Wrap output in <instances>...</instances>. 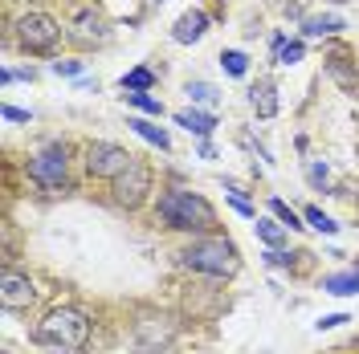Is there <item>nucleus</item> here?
Masks as SVG:
<instances>
[{
    "label": "nucleus",
    "instance_id": "1",
    "mask_svg": "<svg viewBox=\"0 0 359 354\" xmlns=\"http://www.w3.org/2000/svg\"><path fill=\"white\" fill-rule=\"evenodd\" d=\"M156 212H159V220L168 224V228H176V232H212L217 228L212 204L204 196H196V192H184V187L163 192Z\"/></svg>",
    "mask_w": 359,
    "mask_h": 354
},
{
    "label": "nucleus",
    "instance_id": "2",
    "mask_svg": "<svg viewBox=\"0 0 359 354\" xmlns=\"http://www.w3.org/2000/svg\"><path fill=\"white\" fill-rule=\"evenodd\" d=\"M37 342L53 346V351H82L90 342V318L74 306H62V310H49L37 326Z\"/></svg>",
    "mask_w": 359,
    "mask_h": 354
},
{
    "label": "nucleus",
    "instance_id": "3",
    "mask_svg": "<svg viewBox=\"0 0 359 354\" xmlns=\"http://www.w3.org/2000/svg\"><path fill=\"white\" fill-rule=\"evenodd\" d=\"M180 261L188 269H196V273H208V277H233L237 273V248L221 236H208V241H192L184 253H180Z\"/></svg>",
    "mask_w": 359,
    "mask_h": 354
},
{
    "label": "nucleus",
    "instance_id": "4",
    "mask_svg": "<svg viewBox=\"0 0 359 354\" xmlns=\"http://www.w3.org/2000/svg\"><path fill=\"white\" fill-rule=\"evenodd\" d=\"M62 37V24L53 21L49 13H25L17 21V41L29 49V53H49Z\"/></svg>",
    "mask_w": 359,
    "mask_h": 354
},
{
    "label": "nucleus",
    "instance_id": "5",
    "mask_svg": "<svg viewBox=\"0 0 359 354\" xmlns=\"http://www.w3.org/2000/svg\"><path fill=\"white\" fill-rule=\"evenodd\" d=\"M135 163V155L127 147H118V143H90L86 147V171L94 179H118L127 167Z\"/></svg>",
    "mask_w": 359,
    "mask_h": 354
},
{
    "label": "nucleus",
    "instance_id": "6",
    "mask_svg": "<svg viewBox=\"0 0 359 354\" xmlns=\"http://www.w3.org/2000/svg\"><path fill=\"white\" fill-rule=\"evenodd\" d=\"M111 192H114V204H123V208H139V204L147 199V192H151V171H147V163L135 159L131 167L111 183Z\"/></svg>",
    "mask_w": 359,
    "mask_h": 354
},
{
    "label": "nucleus",
    "instance_id": "7",
    "mask_svg": "<svg viewBox=\"0 0 359 354\" xmlns=\"http://www.w3.org/2000/svg\"><path fill=\"white\" fill-rule=\"evenodd\" d=\"M66 147L62 143H53V147H45V151H37V155L29 159V176L37 179L41 187H57V183H66Z\"/></svg>",
    "mask_w": 359,
    "mask_h": 354
},
{
    "label": "nucleus",
    "instance_id": "8",
    "mask_svg": "<svg viewBox=\"0 0 359 354\" xmlns=\"http://www.w3.org/2000/svg\"><path fill=\"white\" fill-rule=\"evenodd\" d=\"M33 297H37L33 281L25 273H17V269H4V277H0V302H4V310H29Z\"/></svg>",
    "mask_w": 359,
    "mask_h": 354
},
{
    "label": "nucleus",
    "instance_id": "9",
    "mask_svg": "<svg viewBox=\"0 0 359 354\" xmlns=\"http://www.w3.org/2000/svg\"><path fill=\"white\" fill-rule=\"evenodd\" d=\"M204 29H208V13H201V8H192V13H184L176 21V29H172V41L180 45H192L204 37Z\"/></svg>",
    "mask_w": 359,
    "mask_h": 354
},
{
    "label": "nucleus",
    "instance_id": "10",
    "mask_svg": "<svg viewBox=\"0 0 359 354\" xmlns=\"http://www.w3.org/2000/svg\"><path fill=\"white\" fill-rule=\"evenodd\" d=\"M249 102H253V111L262 114V118H273L278 114V86L269 78H262L257 86H249Z\"/></svg>",
    "mask_w": 359,
    "mask_h": 354
},
{
    "label": "nucleus",
    "instance_id": "11",
    "mask_svg": "<svg viewBox=\"0 0 359 354\" xmlns=\"http://www.w3.org/2000/svg\"><path fill=\"white\" fill-rule=\"evenodd\" d=\"M323 289L335 293V297H355L359 293V269H347V273H327L323 277Z\"/></svg>",
    "mask_w": 359,
    "mask_h": 354
},
{
    "label": "nucleus",
    "instance_id": "12",
    "mask_svg": "<svg viewBox=\"0 0 359 354\" xmlns=\"http://www.w3.org/2000/svg\"><path fill=\"white\" fill-rule=\"evenodd\" d=\"M69 29H74L69 37H74V41H82V45H90V41H107V33H102V24H98V17H94V13H78Z\"/></svg>",
    "mask_w": 359,
    "mask_h": 354
},
{
    "label": "nucleus",
    "instance_id": "13",
    "mask_svg": "<svg viewBox=\"0 0 359 354\" xmlns=\"http://www.w3.org/2000/svg\"><path fill=\"white\" fill-rule=\"evenodd\" d=\"M176 122L184 127V131L201 134V139H208L212 127H217V118H212V114H204V111H184V114H176Z\"/></svg>",
    "mask_w": 359,
    "mask_h": 354
},
{
    "label": "nucleus",
    "instance_id": "14",
    "mask_svg": "<svg viewBox=\"0 0 359 354\" xmlns=\"http://www.w3.org/2000/svg\"><path fill=\"white\" fill-rule=\"evenodd\" d=\"M127 127H131V131L139 134V139H147L151 147H159V151H168V147H172V139H168V131H163V127H151L147 118H131Z\"/></svg>",
    "mask_w": 359,
    "mask_h": 354
},
{
    "label": "nucleus",
    "instance_id": "15",
    "mask_svg": "<svg viewBox=\"0 0 359 354\" xmlns=\"http://www.w3.org/2000/svg\"><path fill=\"white\" fill-rule=\"evenodd\" d=\"M302 53H306V45L302 41H286V37L273 41V62H278V66H298Z\"/></svg>",
    "mask_w": 359,
    "mask_h": 354
},
{
    "label": "nucleus",
    "instance_id": "16",
    "mask_svg": "<svg viewBox=\"0 0 359 354\" xmlns=\"http://www.w3.org/2000/svg\"><path fill=\"white\" fill-rule=\"evenodd\" d=\"M151 86H156V73H151V69H131V73H123V90H127V94H147Z\"/></svg>",
    "mask_w": 359,
    "mask_h": 354
},
{
    "label": "nucleus",
    "instance_id": "17",
    "mask_svg": "<svg viewBox=\"0 0 359 354\" xmlns=\"http://www.w3.org/2000/svg\"><path fill=\"white\" fill-rule=\"evenodd\" d=\"M253 228H257L262 244H269V248H282V244H286V228H282L278 220H257Z\"/></svg>",
    "mask_w": 359,
    "mask_h": 354
},
{
    "label": "nucleus",
    "instance_id": "18",
    "mask_svg": "<svg viewBox=\"0 0 359 354\" xmlns=\"http://www.w3.org/2000/svg\"><path fill=\"white\" fill-rule=\"evenodd\" d=\"M221 66H224V73H233V78H245L249 57L241 53V49H224V53H221Z\"/></svg>",
    "mask_w": 359,
    "mask_h": 354
},
{
    "label": "nucleus",
    "instance_id": "19",
    "mask_svg": "<svg viewBox=\"0 0 359 354\" xmlns=\"http://www.w3.org/2000/svg\"><path fill=\"white\" fill-rule=\"evenodd\" d=\"M343 21L339 17H311L306 21V37H327V33H339Z\"/></svg>",
    "mask_w": 359,
    "mask_h": 354
},
{
    "label": "nucleus",
    "instance_id": "20",
    "mask_svg": "<svg viewBox=\"0 0 359 354\" xmlns=\"http://www.w3.org/2000/svg\"><path fill=\"white\" fill-rule=\"evenodd\" d=\"M302 216H306V224H311V228H318V232H327V236H331V232H339V224L331 220V216H327L323 208H306Z\"/></svg>",
    "mask_w": 359,
    "mask_h": 354
},
{
    "label": "nucleus",
    "instance_id": "21",
    "mask_svg": "<svg viewBox=\"0 0 359 354\" xmlns=\"http://www.w3.org/2000/svg\"><path fill=\"white\" fill-rule=\"evenodd\" d=\"M192 102H204V106H212L217 102V90L208 86V82H188V90H184Z\"/></svg>",
    "mask_w": 359,
    "mask_h": 354
},
{
    "label": "nucleus",
    "instance_id": "22",
    "mask_svg": "<svg viewBox=\"0 0 359 354\" xmlns=\"http://www.w3.org/2000/svg\"><path fill=\"white\" fill-rule=\"evenodd\" d=\"M127 102H131V106H139V111L143 114H163V102H159V98H151V94H127Z\"/></svg>",
    "mask_w": 359,
    "mask_h": 354
},
{
    "label": "nucleus",
    "instance_id": "23",
    "mask_svg": "<svg viewBox=\"0 0 359 354\" xmlns=\"http://www.w3.org/2000/svg\"><path fill=\"white\" fill-rule=\"evenodd\" d=\"M269 212H273L278 220L286 224V228H306V224H298V216H294V212L286 208V204H282V199H269Z\"/></svg>",
    "mask_w": 359,
    "mask_h": 354
},
{
    "label": "nucleus",
    "instance_id": "24",
    "mask_svg": "<svg viewBox=\"0 0 359 354\" xmlns=\"http://www.w3.org/2000/svg\"><path fill=\"white\" fill-rule=\"evenodd\" d=\"M53 73L57 78H78L82 73V62H53Z\"/></svg>",
    "mask_w": 359,
    "mask_h": 354
},
{
    "label": "nucleus",
    "instance_id": "25",
    "mask_svg": "<svg viewBox=\"0 0 359 354\" xmlns=\"http://www.w3.org/2000/svg\"><path fill=\"white\" fill-rule=\"evenodd\" d=\"M343 322H351V318H347V313H327V318H318V330H335Z\"/></svg>",
    "mask_w": 359,
    "mask_h": 354
},
{
    "label": "nucleus",
    "instance_id": "26",
    "mask_svg": "<svg viewBox=\"0 0 359 354\" xmlns=\"http://www.w3.org/2000/svg\"><path fill=\"white\" fill-rule=\"evenodd\" d=\"M327 179H331L327 176V163H311V183L314 187H327Z\"/></svg>",
    "mask_w": 359,
    "mask_h": 354
},
{
    "label": "nucleus",
    "instance_id": "27",
    "mask_svg": "<svg viewBox=\"0 0 359 354\" xmlns=\"http://www.w3.org/2000/svg\"><path fill=\"white\" fill-rule=\"evenodd\" d=\"M4 118H8V122H29L33 114H29V111H21V106H4Z\"/></svg>",
    "mask_w": 359,
    "mask_h": 354
},
{
    "label": "nucleus",
    "instance_id": "28",
    "mask_svg": "<svg viewBox=\"0 0 359 354\" xmlns=\"http://www.w3.org/2000/svg\"><path fill=\"white\" fill-rule=\"evenodd\" d=\"M21 78H33V73H21V69H4V73H0L4 86H8V82H21Z\"/></svg>",
    "mask_w": 359,
    "mask_h": 354
}]
</instances>
